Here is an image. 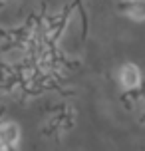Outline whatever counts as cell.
<instances>
[{"mask_svg": "<svg viewBox=\"0 0 145 151\" xmlns=\"http://www.w3.org/2000/svg\"><path fill=\"white\" fill-rule=\"evenodd\" d=\"M20 143V129L16 123L8 121L0 125V151H12Z\"/></svg>", "mask_w": 145, "mask_h": 151, "instance_id": "obj_1", "label": "cell"}, {"mask_svg": "<svg viewBox=\"0 0 145 151\" xmlns=\"http://www.w3.org/2000/svg\"><path fill=\"white\" fill-rule=\"evenodd\" d=\"M119 82L125 90H133L141 83V72L135 64H125L121 70H119Z\"/></svg>", "mask_w": 145, "mask_h": 151, "instance_id": "obj_2", "label": "cell"}, {"mask_svg": "<svg viewBox=\"0 0 145 151\" xmlns=\"http://www.w3.org/2000/svg\"><path fill=\"white\" fill-rule=\"evenodd\" d=\"M119 8L133 20H145V0H121Z\"/></svg>", "mask_w": 145, "mask_h": 151, "instance_id": "obj_3", "label": "cell"}]
</instances>
